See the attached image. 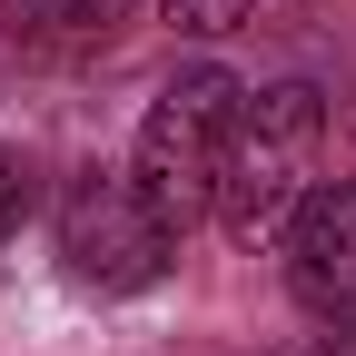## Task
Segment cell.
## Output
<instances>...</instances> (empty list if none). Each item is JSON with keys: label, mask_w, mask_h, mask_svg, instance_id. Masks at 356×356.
<instances>
[{"label": "cell", "mask_w": 356, "mask_h": 356, "mask_svg": "<svg viewBox=\"0 0 356 356\" xmlns=\"http://www.w3.org/2000/svg\"><path fill=\"white\" fill-rule=\"evenodd\" d=\"M248 10H257V0H168V20L188 40H228V30H248Z\"/></svg>", "instance_id": "6"}, {"label": "cell", "mask_w": 356, "mask_h": 356, "mask_svg": "<svg viewBox=\"0 0 356 356\" xmlns=\"http://www.w3.org/2000/svg\"><path fill=\"white\" fill-rule=\"evenodd\" d=\"M129 10L139 0H10V40L20 50H50V60H79L99 40H119Z\"/></svg>", "instance_id": "5"}, {"label": "cell", "mask_w": 356, "mask_h": 356, "mask_svg": "<svg viewBox=\"0 0 356 356\" xmlns=\"http://www.w3.org/2000/svg\"><path fill=\"white\" fill-rule=\"evenodd\" d=\"M346 149H356V119H346Z\"/></svg>", "instance_id": "8"}, {"label": "cell", "mask_w": 356, "mask_h": 356, "mask_svg": "<svg viewBox=\"0 0 356 356\" xmlns=\"http://www.w3.org/2000/svg\"><path fill=\"white\" fill-rule=\"evenodd\" d=\"M317 139H327V99L307 79H277V89H248L238 99L228 159H218V198H208L238 248L287 238V218L317 188Z\"/></svg>", "instance_id": "1"}, {"label": "cell", "mask_w": 356, "mask_h": 356, "mask_svg": "<svg viewBox=\"0 0 356 356\" xmlns=\"http://www.w3.org/2000/svg\"><path fill=\"white\" fill-rule=\"evenodd\" d=\"M168 248H178V228L149 218V198L129 188V168H79L60 188V257H70L79 287L139 297V287L168 277Z\"/></svg>", "instance_id": "3"}, {"label": "cell", "mask_w": 356, "mask_h": 356, "mask_svg": "<svg viewBox=\"0 0 356 356\" xmlns=\"http://www.w3.org/2000/svg\"><path fill=\"white\" fill-rule=\"evenodd\" d=\"M30 198H40V188H30V159H20V149H0V238H20Z\"/></svg>", "instance_id": "7"}, {"label": "cell", "mask_w": 356, "mask_h": 356, "mask_svg": "<svg viewBox=\"0 0 356 356\" xmlns=\"http://www.w3.org/2000/svg\"><path fill=\"white\" fill-rule=\"evenodd\" d=\"M238 99H248V79L238 70H178L149 119H139V139H129V188L149 198L159 228H188V218L218 198V159H228V129H238Z\"/></svg>", "instance_id": "2"}, {"label": "cell", "mask_w": 356, "mask_h": 356, "mask_svg": "<svg viewBox=\"0 0 356 356\" xmlns=\"http://www.w3.org/2000/svg\"><path fill=\"white\" fill-rule=\"evenodd\" d=\"M287 287L317 327L356 337V178L346 188H307V208L287 218Z\"/></svg>", "instance_id": "4"}]
</instances>
